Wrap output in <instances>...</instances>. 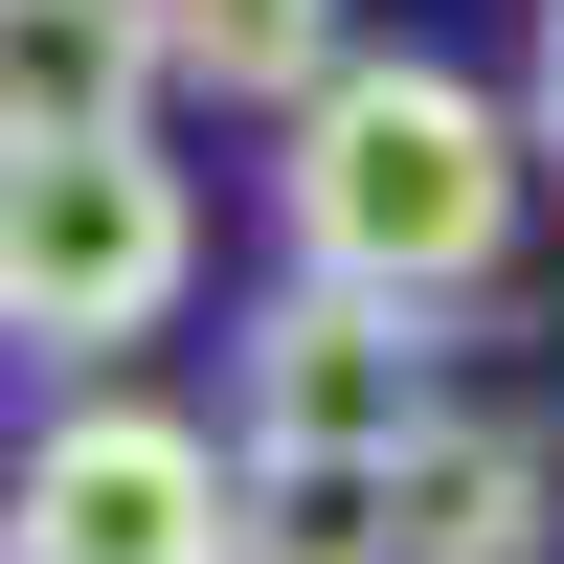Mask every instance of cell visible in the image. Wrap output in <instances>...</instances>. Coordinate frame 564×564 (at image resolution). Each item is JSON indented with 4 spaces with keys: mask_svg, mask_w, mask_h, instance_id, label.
I'll return each instance as SVG.
<instances>
[{
    "mask_svg": "<svg viewBox=\"0 0 564 564\" xmlns=\"http://www.w3.org/2000/svg\"><path fill=\"white\" fill-rule=\"evenodd\" d=\"M520 90L430 68V45H361L316 113H271V226H294V271H361V294H497V249H520Z\"/></svg>",
    "mask_w": 564,
    "mask_h": 564,
    "instance_id": "obj_1",
    "label": "cell"
},
{
    "mask_svg": "<svg viewBox=\"0 0 564 564\" xmlns=\"http://www.w3.org/2000/svg\"><path fill=\"white\" fill-rule=\"evenodd\" d=\"M181 294H204V181H181L159 135L0 159V339H23L45 384H113Z\"/></svg>",
    "mask_w": 564,
    "mask_h": 564,
    "instance_id": "obj_2",
    "label": "cell"
},
{
    "mask_svg": "<svg viewBox=\"0 0 564 564\" xmlns=\"http://www.w3.org/2000/svg\"><path fill=\"white\" fill-rule=\"evenodd\" d=\"M452 430V339L430 294H361V271H294V294L226 339V452L249 475H384V452Z\"/></svg>",
    "mask_w": 564,
    "mask_h": 564,
    "instance_id": "obj_3",
    "label": "cell"
},
{
    "mask_svg": "<svg viewBox=\"0 0 564 564\" xmlns=\"http://www.w3.org/2000/svg\"><path fill=\"white\" fill-rule=\"evenodd\" d=\"M23 564H249V452L204 406H135V384H68L23 406Z\"/></svg>",
    "mask_w": 564,
    "mask_h": 564,
    "instance_id": "obj_4",
    "label": "cell"
},
{
    "mask_svg": "<svg viewBox=\"0 0 564 564\" xmlns=\"http://www.w3.org/2000/svg\"><path fill=\"white\" fill-rule=\"evenodd\" d=\"M181 23L159 0H0V159H68V135H159Z\"/></svg>",
    "mask_w": 564,
    "mask_h": 564,
    "instance_id": "obj_5",
    "label": "cell"
},
{
    "mask_svg": "<svg viewBox=\"0 0 564 564\" xmlns=\"http://www.w3.org/2000/svg\"><path fill=\"white\" fill-rule=\"evenodd\" d=\"M564 542V430L542 406H452L406 452V564H542Z\"/></svg>",
    "mask_w": 564,
    "mask_h": 564,
    "instance_id": "obj_6",
    "label": "cell"
},
{
    "mask_svg": "<svg viewBox=\"0 0 564 564\" xmlns=\"http://www.w3.org/2000/svg\"><path fill=\"white\" fill-rule=\"evenodd\" d=\"M159 23H181V90H226V113H316L361 68L339 0H159Z\"/></svg>",
    "mask_w": 564,
    "mask_h": 564,
    "instance_id": "obj_7",
    "label": "cell"
},
{
    "mask_svg": "<svg viewBox=\"0 0 564 564\" xmlns=\"http://www.w3.org/2000/svg\"><path fill=\"white\" fill-rule=\"evenodd\" d=\"M249 564H406V452L384 475H249Z\"/></svg>",
    "mask_w": 564,
    "mask_h": 564,
    "instance_id": "obj_8",
    "label": "cell"
},
{
    "mask_svg": "<svg viewBox=\"0 0 564 564\" xmlns=\"http://www.w3.org/2000/svg\"><path fill=\"white\" fill-rule=\"evenodd\" d=\"M520 135L564 159V0H542V45H520Z\"/></svg>",
    "mask_w": 564,
    "mask_h": 564,
    "instance_id": "obj_9",
    "label": "cell"
},
{
    "mask_svg": "<svg viewBox=\"0 0 564 564\" xmlns=\"http://www.w3.org/2000/svg\"><path fill=\"white\" fill-rule=\"evenodd\" d=\"M0 564H23V497H0Z\"/></svg>",
    "mask_w": 564,
    "mask_h": 564,
    "instance_id": "obj_10",
    "label": "cell"
}]
</instances>
